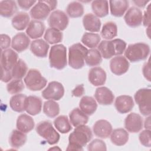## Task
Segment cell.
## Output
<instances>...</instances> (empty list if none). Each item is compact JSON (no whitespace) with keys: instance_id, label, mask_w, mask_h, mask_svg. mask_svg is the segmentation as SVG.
<instances>
[{"instance_id":"6da1fadb","label":"cell","mask_w":151,"mask_h":151,"mask_svg":"<svg viewBox=\"0 0 151 151\" xmlns=\"http://www.w3.org/2000/svg\"><path fill=\"white\" fill-rule=\"evenodd\" d=\"M93 133L91 129L86 126L81 125L76 127L68 137V145L67 150H83V147L91 140Z\"/></svg>"},{"instance_id":"7a4b0ae2","label":"cell","mask_w":151,"mask_h":151,"mask_svg":"<svg viewBox=\"0 0 151 151\" xmlns=\"http://www.w3.org/2000/svg\"><path fill=\"white\" fill-rule=\"evenodd\" d=\"M126 48V42L119 38L112 40H103L98 45V50L101 57L105 59H109L113 56L122 55Z\"/></svg>"},{"instance_id":"3957f363","label":"cell","mask_w":151,"mask_h":151,"mask_svg":"<svg viewBox=\"0 0 151 151\" xmlns=\"http://www.w3.org/2000/svg\"><path fill=\"white\" fill-rule=\"evenodd\" d=\"M150 47L144 42L129 44L124 51V57L132 63L146 60L149 55Z\"/></svg>"},{"instance_id":"277c9868","label":"cell","mask_w":151,"mask_h":151,"mask_svg":"<svg viewBox=\"0 0 151 151\" xmlns=\"http://www.w3.org/2000/svg\"><path fill=\"white\" fill-rule=\"evenodd\" d=\"M88 49L81 43H76L70 47L68 50V65L74 69L83 67Z\"/></svg>"},{"instance_id":"5b68a950","label":"cell","mask_w":151,"mask_h":151,"mask_svg":"<svg viewBox=\"0 0 151 151\" xmlns=\"http://www.w3.org/2000/svg\"><path fill=\"white\" fill-rule=\"evenodd\" d=\"M48 58L51 67L57 70L64 68L67 64L66 47L63 44H55L52 46Z\"/></svg>"},{"instance_id":"8992f818","label":"cell","mask_w":151,"mask_h":151,"mask_svg":"<svg viewBox=\"0 0 151 151\" xmlns=\"http://www.w3.org/2000/svg\"><path fill=\"white\" fill-rule=\"evenodd\" d=\"M36 132L50 145H55L60 140V134L48 121H42L38 123L36 126Z\"/></svg>"},{"instance_id":"52a82bcc","label":"cell","mask_w":151,"mask_h":151,"mask_svg":"<svg viewBox=\"0 0 151 151\" xmlns=\"http://www.w3.org/2000/svg\"><path fill=\"white\" fill-rule=\"evenodd\" d=\"M27 88L31 91H40L44 88L47 83V79L44 77L40 71L37 69H30L24 79Z\"/></svg>"},{"instance_id":"ba28073f","label":"cell","mask_w":151,"mask_h":151,"mask_svg":"<svg viewBox=\"0 0 151 151\" xmlns=\"http://www.w3.org/2000/svg\"><path fill=\"white\" fill-rule=\"evenodd\" d=\"M150 98L151 90L148 88H140L134 95V99L139 106V111L145 116H150L151 113Z\"/></svg>"},{"instance_id":"9c48e42d","label":"cell","mask_w":151,"mask_h":151,"mask_svg":"<svg viewBox=\"0 0 151 151\" xmlns=\"http://www.w3.org/2000/svg\"><path fill=\"white\" fill-rule=\"evenodd\" d=\"M48 23L50 28L61 31L67 27L69 19L64 12L60 10H55L50 14L48 19Z\"/></svg>"},{"instance_id":"30bf717a","label":"cell","mask_w":151,"mask_h":151,"mask_svg":"<svg viewBox=\"0 0 151 151\" xmlns=\"http://www.w3.org/2000/svg\"><path fill=\"white\" fill-rule=\"evenodd\" d=\"M64 94L63 84L58 81H52L48 83L47 87L42 91V96L47 100H60Z\"/></svg>"},{"instance_id":"8fae6325","label":"cell","mask_w":151,"mask_h":151,"mask_svg":"<svg viewBox=\"0 0 151 151\" xmlns=\"http://www.w3.org/2000/svg\"><path fill=\"white\" fill-rule=\"evenodd\" d=\"M130 64L124 56L117 55L113 57L110 61V68L114 74L121 76L125 74L129 70Z\"/></svg>"},{"instance_id":"7c38bea8","label":"cell","mask_w":151,"mask_h":151,"mask_svg":"<svg viewBox=\"0 0 151 151\" xmlns=\"http://www.w3.org/2000/svg\"><path fill=\"white\" fill-rule=\"evenodd\" d=\"M51 11L45 0L38 1L30 10L29 15L35 20H44L50 14Z\"/></svg>"},{"instance_id":"4fadbf2b","label":"cell","mask_w":151,"mask_h":151,"mask_svg":"<svg viewBox=\"0 0 151 151\" xmlns=\"http://www.w3.org/2000/svg\"><path fill=\"white\" fill-rule=\"evenodd\" d=\"M124 127L130 133H138L143 128V119L141 116L136 113L129 114L124 119Z\"/></svg>"},{"instance_id":"5bb4252c","label":"cell","mask_w":151,"mask_h":151,"mask_svg":"<svg viewBox=\"0 0 151 151\" xmlns=\"http://www.w3.org/2000/svg\"><path fill=\"white\" fill-rule=\"evenodd\" d=\"M124 19L126 24L130 27H137L142 23V11L137 7H130L126 11L124 16Z\"/></svg>"},{"instance_id":"9a60e30c","label":"cell","mask_w":151,"mask_h":151,"mask_svg":"<svg viewBox=\"0 0 151 151\" xmlns=\"http://www.w3.org/2000/svg\"><path fill=\"white\" fill-rule=\"evenodd\" d=\"M18 60V54L15 50L8 48L2 51L0 60L1 68L11 71Z\"/></svg>"},{"instance_id":"2e32d148","label":"cell","mask_w":151,"mask_h":151,"mask_svg":"<svg viewBox=\"0 0 151 151\" xmlns=\"http://www.w3.org/2000/svg\"><path fill=\"white\" fill-rule=\"evenodd\" d=\"M134 106L133 98L129 95H121L116 97L114 101V107L116 110L121 113L125 114L130 112Z\"/></svg>"},{"instance_id":"e0dca14e","label":"cell","mask_w":151,"mask_h":151,"mask_svg":"<svg viewBox=\"0 0 151 151\" xmlns=\"http://www.w3.org/2000/svg\"><path fill=\"white\" fill-rule=\"evenodd\" d=\"M93 130L96 136L101 139H106L110 136L113 127L109 121L101 119L95 122L93 127Z\"/></svg>"},{"instance_id":"ac0fdd59","label":"cell","mask_w":151,"mask_h":151,"mask_svg":"<svg viewBox=\"0 0 151 151\" xmlns=\"http://www.w3.org/2000/svg\"><path fill=\"white\" fill-rule=\"evenodd\" d=\"M107 75L106 71L100 67H94L88 74L89 82L94 86H100L106 83Z\"/></svg>"},{"instance_id":"d6986e66","label":"cell","mask_w":151,"mask_h":151,"mask_svg":"<svg viewBox=\"0 0 151 151\" xmlns=\"http://www.w3.org/2000/svg\"><path fill=\"white\" fill-rule=\"evenodd\" d=\"M94 97L101 105H110L113 103L114 96L113 92L106 87H99L96 88Z\"/></svg>"},{"instance_id":"ffe728a7","label":"cell","mask_w":151,"mask_h":151,"mask_svg":"<svg viewBox=\"0 0 151 151\" xmlns=\"http://www.w3.org/2000/svg\"><path fill=\"white\" fill-rule=\"evenodd\" d=\"M30 44L29 37L24 32L14 35L11 41V47L15 51L21 52L26 50Z\"/></svg>"},{"instance_id":"44dd1931","label":"cell","mask_w":151,"mask_h":151,"mask_svg":"<svg viewBox=\"0 0 151 151\" xmlns=\"http://www.w3.org/2000/svg\"><path fill=\"white\" fill-rule=\"evenodd\" d=\"M42 110V100L36 96H29L25 100V111L28 114L35 116L40 113Z\"/></svg>"},{"instance_id":"7402d4cb","label":"cell","mask_w":151,"mask_h":151,"mask_svg":"<svg viewBox=\"0 0 151 151\" xmlns=\"http://www.w3.org/2000/svg\"><path fill=\"white\" fill-rule=\"evenodd\" d=\"M49 44L42 39H37L32 41L30 44V50L31 52L36 57L44 58L47 57Z\"/></svg>"},{"instance_id":"603a6c76","label":"cell","mask_w":151,"mask_h":151,"mask_svg":"<svg viewBox=\"0 0 151 151\" xmlns=\"http://www.w3.org/2000/svg\"><path fill=\"white\" fill-rule=\"evenodd\" d=\"M83 24L84 29L90 32H96L100 30L101 21L95 15L88 13L83 18Z\"/></svg>"},{"instance_id":"cb8c5ba5","label":"cell","mask_w":151,"mask_h":151,"mask_svg":"<svg viewBox=\"0 0 151 151\" xmlns=\"http://www.w3.org/2000/svg\"><path fill=\"white\" fill-rule=\"evenodd\" d=\"M45 28V25L41 21L35 19L32 20L27 28L26 34L30 38L38 39L42 37Z\"/></svg>"},{"instance_id":"d4e9b609","label":"cell","mask_w":151,"mask_h":151,"mask_svg":"<svg viewBox=\"0 0 151 151\" xmlns=\"http://www.w3.org/2000/svg\"><path fill=\"white\" fill-rule=\"evenodd\" d=\"M34 126V120L28 114H21L18 117L16 127L17 129L19 131L24 133H28L33 130Z\"/></svg>"},{"instance_id":"484cf974","label":"cell","mask_w":151,"mask_h":151,"mask_svg":"<svg viewBox=\"0 0 151 151\" xmlns=\"http://www.w3.org/2000/svg\"><path fill=\"white\" fill-rule=\"evenodd\" d=\"M111 14L116 17H122L127 10L129 4L126 0H113L109 1Z\"/></svg>"},{"instance_id":"4316f807","label":"cell","mask_w":151,"mask_h":151,"mask_svg":"<svg viewBox=\"0 0 151 151\" xmlns=\"http://www.w3.org/2000/svg\"><path fill=\"white\" fill-rule=\"evenodd\" d=\"M110 136L111 142L116 146H123L129 140V133L126 130L123 128H118L112 130Z\"/></svg>"},{"instance_id":"83f0119b","label":"cell","mask_w":151,"mask_h":151,"mask_svg":"<svg viewBox=\"0 0 151 151\" xmlns=\"http://www.w3.org/2000/svg\"><path fill=\"white\" fill-rule=\"evenodd\" d=\"M80 109L87 115H92L96 111L97 104L94 98L90 96H83L79 103Z\"/></svg>"},{"instance_id":"f1b7e54d","label":"cell","mask_w":151,"mask_h":151,"mask_svg":"<svg viewBox=\"0 0 151 151\" xmlns=\"http://www.w3.org/2000/svg\"><path fill=\"white\" fill-rule=\"evenodd\" d=\"M30 18L28 14L20 12L12 18L11 23L12 27L18 31H22L27 28L29 24Z\"/></svg>"},{"instance_id":"f546056e","label":"cell","mask_w":151,"mask_h":151,"mask_svg":"<svg viewBox=\"0 0 151 151\" xmlns=\"http://www.w3.org/2000/svg\"><path fill=\"white\" fill-rule=\"evenodd\" d=\"M70 122L74 127L84 125L88 121V116L83 112L80 108L74 109L69 114Z\"/></svg>"},{"instance_id":"4dcf8cb0","label":"cell","mask_w":151,"mask_h":151,"mask_svg":"<svg viewBox=\"0 0 151 151\" xmlns=\"http://www.w3.org/2000/svg\"><path fill=\"white\" fill-rule=\"evenodd\" d=\"M27 136L24 133L18 129L13 130L9 137V143L14 149H19L22 147L27 142Z\"/></svg>"},{"instance_id":"1f68e13d","label":"cell","mask_w":151,"mask_h":151,"mask_svg":"<svg viewBox=\"0 0 151 151\" xmlns=\"http://www.w3.org/2000/svg\"><path fill=\"white\" fill-rule=\"evenodd\" d=\"M27 96L24 94H14L9 100V106L11 109L16 112L21 113L25 111V100Z\"/></svg>"},{"instance_id":"d6a6232c","label":"cell","mask_w":151,"mask_h":151,"mask_svg":"<svg viewBox=\"0 0 151 151\" xmlns=\"http://www.w3.org/2000/svg\"><path fill=\"white\" fill-rule=\"evenodd\" d=\"M17 11L16 2L11 0H5L0 2V14L5 18L12 17Z\"/></svg>"},{"instance_id":"836d02e7","label":"cell","mask_w":151,"mask_h":151,"mask_svg":"<svg viewBox=\"0 0 151 151\" xmlns=\"http://www.w3.org/2000/svg\"><path fill=\"white\" fill-rule=\"evenodd\" d=\"M91 9L98 18H103L109 14V2L107 1H93Z\"/></svg>"},{"instance_id":"e575fe53","label":"cell","mask_w":151,"mask_h":151,"mask_svg":"<svg viewBox=\"0 0 151 151\" xmlns=\"http://www.w3.org/2000/svg\"><path fill=\"white\" fill-rule=\"evenodd\" d=\"M102 38L106 40H111L117 35V26L113 21L106 22L101 30L100 32Z\"/></svg>"},{"instance_id":"d590c367","label":"cell","mask_w":151,"mask_h":151,"mask_svg":"<svg viewBox=\"0 0 151 151\" xmlns=\"http://www.w3.org/2000/svg\"><path fill=\"white\" fill-rule=\"evenodd\" d=\"M53 123L55 129L63 134L67 133L72 129L71 123L66 116H58L54 119Z\"/></svg>"},{"instance_id":"8d00e7d4","label":"cell","mask_w":151,"mask_h":151,"mask_svg":"<svg viewBox=\"0 0 151 151\" xmlns=\"http://www.w3.org/2000/svg\"><path fill=\"white\" fill-rule=\"evenodd\" d=\"M102 61V57L97 49L91 48L88 50L87 55L85 58L86 64L90 67L97 66Z\"/></svg>"},{"instance_id":"74e56055","label":"cell","mask_w":151,"mask_h":151,"mask_svg":"<svg viewBox=\"0 0 151 151\" xmlns=\"http://www.w3.org/2000/svg\"><path fill=\"white\" fill-rule=\"evenodd\" d=\"M101 37L98 34L93 32H85L81 38V42L86 47L95 48L99 44Z\"/></svg>"},{"instance_id":"f35d334b","label":"cell","mask_w":151,"mask_h":151,"mask_svg":"<svg viewBox=\"0 0 151 151\" xmlns=\"http://www.w3.org/2000/svg\"><path fill=\"white\" fill-rule=\"evenodd\" d=\"M63 37V35L61 31L52 28H48L45 31L44 36L45 41L50 44H55L61 42Z\"/></svg>"},{"instance_id":"ab89813d","label":"cell","mask_w":151,"mask_h":151,"mask_svg":"<svg viewBox=\"0 0 151 151\" xmlns=\"http://www.w3.org/2000/svg\"><path fill=\"white\" fill-rule=\"evenodd\" d=\"M66 12L71 18H79L84 14V6L80 2L73 1L68 4Z\"/></svg>"},{"instance_id":"60d3db41","label":"cell","mask_w":151,"mask_h":151,"mask_svg":"<svg viewBox=\"0 0 151 151\" xmlns=\"http://www.w3.org/2000/svg\"><path fill=\"white\" fill-rule=\"evenodd\" d=\"M43 112L48 117L54 118L60 113V106L54 100H48L43 104Z\"/></svg>"},{"instance_id":"b9f144b4","label":"cell","mask_w":151,"mask_h":151,"mask_svg":"<svg viewBox=\"0 0 151 151\" xmlns=\"http://www.w3.org/2000/svg\"><path fill=\"white\" fill-rule=\"evenodd\" d=\"M28 67L27 64L22 59H18L17 63L12 68L11 73L14 78L22 79L27 74Z\"/></svg>"},{"instance_id":"7bdbcfd3","label":"cell","mask_w":151,"mask_h":151,"mask_svg":"<svg viewBox=\"0 0 151 151\" xmlns=\"http://www.w3.org/2000/svg\"><path fill=\"white\" fill-rule=\"evenodd\" d=\"M24 88V82L21 79L14 78L6 85V90L11 94H17L21 92Z\"/></svg>"},{"instance_id":"ee69618b","label":"cell","mask_w":151,"mask_h":151,"mask_svg":"<svg viewBox=\"0 0 151 151\" xmlns=\"http://www.w3.org/2000/svg\"><path fill=\"white\" fill-rule=\"evenodd\" d=\"M87 150L89 151L106 150V145L101 139H95L93 140L87 146Z\"/></svg>"},{"instance_id":"f6af8a7d","label":"cell","mask_w":151,"mask_h":151,"mask_svg":"<svg viewBox=\"0 0 151 151\" xmlns=\"http://www.w3.org/2000/svg\"><path fill=\"white\" fill-rule=\"evenodd\" d=\"M139 139L140 143L145 147H150L151 146V132L150 130L145 129L142 130L139 135Z\"/></svg>"},{"instance_id":"bcb514c9","label":"cell","mask_w":151,"mask_h":151,"mask_svg":"<svg viewBox=\"0 0 151 151\" xmlns=\"http://www.w3.org/2000/svg\"><path fill=\"white\" fill-rule=\"evenodd\" d=\"M0 40H1V50L3 51V50L8 49L11 43L10 37L6 34H1Z\"/></svg>"},{"instance_id":"7dc6e473","label":"cell","mask_w":151,"mask_h":151,"mask_svg":"<svg viewBox=\"0 0 151 151\" xmlns=\"http://www.w3.org/2000/svg\"><path fill=\"white\" fill-rule=\"evenodd\" d=\"M150 5L149 4L146 10L144 12V15H143L142 22L145 27H147L150 25Z\"/></svg>"},{"instance_id":"c3c4849f","label":"cell","mask_w":151,"mask_h":151,"mask_svg":"<svg viewBox=\"0 0 151 151\" xmlns=\"http://www.w3.org/2000/svg\"><path fill=\"white\" fill-rule=\"evenodd\" d=\"M36 2H37L36 1H17V3L19 6L24 10H28Z\"/></svg>"},{"instance_id":"681fc988","label":"cell","mask_w":151,"mask_h":151,"mask_svg":"<svg viewBox=\"0 0 151 151\" xmlns=\"http://www.w3.org/2000/svg\"><path fill=\"white\" fill-rule=\"evenodd\" d=\"M72 95L74 97H80L82 96L84 93H85V90H84V86L83 84H78L77 85L73 90H72Z\"/></svg>"},{"instance_id":"f907efd6","label":"cell","mask_w":151,"mask_h":151,"mask_svg":"<svg viewBox=\"0 0 151 151\" xmlns=\"http://www.w3.org/2000/svg\"><path fill=\"white\" fill-rule=\"evenodd\" d=\"M142 72L145 78L149 81H150V67L149 60L144 64L142 68Z\"/></svg>"},{"instance_id":"816d5d0a","label":"cell","mask_w":151,"mask_h":151,"mask_svg":"<svg viewBox=\"0 0 151 151\" xmlns=\"http://www.w3.org/2000/svg\"><path fill=\"white\" fill-rule=\"evenodd\" d=\"M2 70V76H1V80L4 83H8L13 78L11 73V71L6 70L3 68Z\"/></svg>"},{"instance_id":"f5cc1de1","label":"cell","mask_w":151,"mask_h":151,"mask_svg":"<svg viewBox=\"0 0 151 151\" xmlns=\"http://www.w3.org/2000/svg\"><path fill=\"white\" fill-rule=\"evenodd\" d=\"M51 11L54 10L57 6V1L54 0H45Z\"/></svg>"},{"instance_id":"db71d44e","label":"cell","mask_w":151,"mask_h":151,"mask_svg":"<svg viewBox=\"0 0 151 151\" xmlns=\"http://www.w3.org/2000/svg\"><path fill=\"white\" fill-rule=\"evenodd\" d=\"M150 1H134L133 3L139 8H144Z\"/></svg>"},{"instance_id":"11a10c76","label":"cell","mask_w":151,"mask_h":151,"mask_svg":"<svg viewBox=\"0 0 151 151\" xmlns=\"http://www.w3.org/2000/svg\"><path fill=\"white\" fill-rule=\"evenodd\" d=\"M144 126L145 129L150 130V116H148L145 120Z\"/></svg>"},{"instance_id":"9f6ffc18","label":"cell","mask_w":151,"mask_h":151,"mask_svg":"<svg viewBox=\"0 0 151 151\" xmlns=\"http://www.w3.org/2000/svg\"><path fill=\"white\" fill-rule=\"evenodd\" d=\"M150 25L149 26V27H147V31H146L147 34V36H148V37H149V38H150V35H149V34H150Z\"/></svg>"},{"instance_id":"6f0895ef","label":"cell","mask_w":151,"mask_h":151,"mask_svg":"<svg viewBox=\"0 0 151 151\" xmlns=\"http://www.w3.org/2000/svg\"><path fill=\"white\" fill-rule=\"evenodd\" d=\"M49 150H61V149L60 148V147H57V146H55V147H51V148H50V149H49Z\"/></svg>"}]
</instances>
